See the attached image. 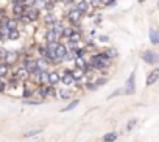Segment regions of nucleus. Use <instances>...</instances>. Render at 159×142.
Masks as SVG:
<instances>
[{
  "instance_id": "nucleus-1",
  "label": "nucleus",
  "mask_w": 159,
  "mask_h": 142,
  "mask_svg": "<svg viewBox=\"0 0 159 142\" xmlns=\"http://www.w3.org/2000/svg\"><path fill=\"white\" fill-rule=\"evenodd\" d=\"M19 59H20V53H19V50H6V52H5L3 63L8 64L10 67H11L13 64H16Z\"/></svg>"
},
{
  "instance_id": "nucleus-2",
  "label": "nucleus",
  "mask_w": 159,
  "mask_h": 142,
  "mask_svg": "<svg viewBox=\"0 0 159 142\" xmlns=\"http://www.w3.org/2000/svg\"><path fill=\"white\" fill-rule=\"evenodd\" d=\"M136 92V72H131L128 80H126V84L123 87V94H126V95H131V94Z\"/></svg>"
},
{
  "instance_id": "nucleus-3",
  "label": "nucleus",
  "mask_w": 159,
  "mask_h": 142,
  "mask_svg": "<svg viewBox=\"0 0 159 142\" xmlns=\"http://www.w3.org/2000/svg\"><path fill=\"white\" fill-rule=\"evenodd\" d=\"M81 17H83V14H81L80 11H77L75 8H72V10L67 11V20L70 22V25H77V23H80Z\"/></svg>"
},
{
  "instance_id": "nucleus-4",
  "label": "nucleus",
  "mask_w": 159,
  "mask_h": 142,
  "mask_svg": "<svg viewBox=\"0 0 159 142\" xmlns=\"http://www.w3.org/2000/svg\"><path fill=\"white\" fill-rule=\"evenodd\" d=\"M142 59L147 64H156L159 56H157V53L154 50H145V52H142Z\"/></svg>"
},
{
  "instance_id": "nucleus-5",
  "label": "nucleus",
  "mask_w": 159,
  "mask_h": 142,
  "mask_svg": "<svg viewBox=\"0 0 159 142\" xmlns=\"http://www.w3.org/2000/svg\"><path fill=\"white\" fill-rule=\"evenodd\" d=\"M22 67H25L28 70V74H33L34 70L38 69V64H36V59L31 58V56H25L24 61H22Z\"/></svg>"
},
{
  "instance_id": "nucleus-6",
  "label": "nucleus",
  "mask_w": 159,
  "mask_h": 142,
  "mask_svg": "<svg viewBox=\"0 0 159 142\" xmlns=\"http://www.w3.org/2000/svg\"><path fill=\"white\" fill-rule=\"evenodd\" d=\"M66 52H67V45H66L64 42H59V44L56 45V49H55V55H56L58 63H62V59H64V56H66Z\"/></svg>"
},
{
  "instance_id": "nucleus-7",
  "label": "nucleus",
  "mask_w": 159,
  "mask_h": 142,
  "mask_svg": "<svg viewBox=\"0 0 159 142\" xmlns=\"http://www.w3.org/2000/svg\"><path fill=\"white\" fill-rule=\"evenodd\" d=\"M74 63H75V67H78V69L84 70V72L90 69L89 61L86 59V56H77V58H74Z\"/></svg>"
},
{
  "instance_id": "nucleus-8",
  "label": "nucleus",
  "mask_w": 159,
  "mask_h": 142,
  "mask_svg": "<svg viewBox=\"0 0 159 142\" xmlns=\"http://www.w3.org/2000/svg\"><path fill=\"white\" fill-rule=\"evenodd\" d=\"M75 10L80 11L83 16L89 13L90 6H89V0H78V2H75Z\"/></svg>"
},
{
  "instance_id": "nucleus-9",
  "label": "nucleus",
  "mask_w": 159,
  "mask_h": 142,
  "mask_svg": "<svg viewBox=\"0 0 159 142\" xmlns=\"http://www.w3.org/2000/svg\"><path fill=\"white\" fill-rule=\"evenodd\" d=\"M2 27H5L8 31H11V30H19V22H17V19H10V17H6V19L3 20V23H2Z\"/></svg>"
},
{
  "instance_id": "nucleus-10",
  "label": "nucleus",
  "mask_w": 159,
  "mask_h": 142,
  "mask_svg": "<svg viewBox=\"0 0 159 142\" xmlns=\"http://www.w3.org/2000/svg\"><path fill=\"white\" fill-rule=\"evenodd\" d=\"M61 83H62L64 86H72V84H75V80H74V77H72L70 70H64V74L61 75Z\"/></svg>"
},
{
  "instance_id": "nucleus-11",
  "label": "nucleus",
  "mask_w": 159,
  "mask_h": 142,
  "mask_svg": "<svg viewBox=\"0 0 159 142\" xmlns=\"http://www.w3.org/2000/svg\"><path fill=\"white\" fill-rule=\"evenodd\" d=\"M72 77H74V80H75V83H81V81H84V70H81V69H78V67H74L72 70Z\"/></svg>"
},
{
  "instance_id": "nucleus-12",
  "label": "nucleus",
  "mask_w": 159,
  "mask_h": 142,
  "mask_svg": "<svg viewBox=\"0 0 159 142\" xmlns=\"http://www.w3.org/2000/svg\"><path fill=\"white\" fill-rule=\"evenodd\" d=\"M14 77L22 83V81H28V77H30V74H28V70L25 69V67H20L17 72L14 74Z\"/></svg>"
},
{
  "instance_id": "nucleus-13",
  "label": "nucleus",
  "mask_w": 159,
  "mask_h": 142,
  "mask_svg": "<svg viewBox=\"0 0 159 142\" xmlns=\"http://www.w3.org/2000/svg\"><path fill=\"white\" fill-rule=\"evenodd\" d=\"M159 80V69H154V70H151L150 72V75L147 77V81H145V84L147 86H153L156 81Z\"/></svg>"
},
{
  "instance_id": "nucleus-14",
  "label": "nucleus",
  "mask_w": 159,
  "mask_h": 142,
  "mask_svg": "<svg viewBox=\"0 0 159 142\" xmlns=\"http://www.w3.org/2000/svg\"><path fill=\"white\" fill-rule=\"evenodd\" d=\"M64 27H66V25H64V23H61V22H55L53 25L50 27L59 41H61V38H62V31H64Z\"/></svg>"
},
{
  "instance_id": "nucleus-15",
  "label": "nucleus",
  "mask_w": 159,
  "mask_h": 142,
  "mask_svg": "<svg viewBox=\"0 0 159 142\" xmlns=\"http://www.w3.org/2000/svg\"><path fill=\"white\" fill-rule=\"evenodd\" d=\"M56 97H59L61 100H70L74 97V91L72 89H59Z\"/></svg>"
},
{
  "instance_id": "nucleus-16",
  "label": "nucleus",
  "mask_w": 159,
  "mask_h": 142,
  "mask_svg": "<svg viewBox=\"0 0 159 142\" xmlns=\"http://www.w3.org/2000/svg\"><path fill=\"white\" fill-rule=\"evenodd\" d=\"M67 41H69V42H80V41H83V31H81V30H75V28H74Z\"/></svg>"
},
{
  "instance_id": "nucleus-17",
  "label": "nucleus",
  "mask_w": 159,
  "mask_h": 142,
  "mask_svg": "<svg viewBox=\"0 0 159 142\" xmlns=\"http://www.w3.org/2000/svg\"><path fill=\"white\" fill-rule=\"evenodd\" d=\"M44 41L45 42H61L58 38H56V34L53 33V30L52 28H49V30H45V33H44Z\"/></svg>"
},
{
  "instance_id": "nucleus-18",
  "label": "nucleus",
  "mask_w": 159,
  "mask_h": 142,
  "mask_svg": "<svg viewBox=\"0 0 159 142\" xmlns=\"http://www.w3.org/2000/svg\"><path fill=\"white\" fill-rule=\"evenodd\" d=\"M55 22H58V17L55 16L53 11H52V13H47V14H44V23H45V25L52 27Z\"/></svg>"
},
{
  "instance_id": "nucleus-19",
  "label": "nucleus",
  "mask_w": 159,
  "mask_h": 142,
  "mask_svg": "<svg viewBox=\"0 0 159 142\" xmlns=\"http://www.w3.org/2000/svg\"><path fill=\"white\" fill-rule=\"evenodd\" d=\"M61 83V75L58 72H49V84L50 86H56Z\"/></svg>"
},
{
  "instance_id": "nucleus-20",
  "label": "nucleus",
  "mask_w": 159,
  "mask_h": 142,
  "mask_svg": "<svg viewBox=\"0 0 159 142\" xmlns=\"http://www.w3.org/2000/svg\"><path fill=\"white\" fill-rule=\"evenodd\" d=\"M11 13L14 14V19L24 14V5H11Z\"/></svg>"
},
{
  "instance_id": "nucleus-21",
  "label": "nucleus",
  "mask_w": 159,
  "mask_h": 142,
  "mask_svg": "<svg viewBox=\"0 0 159 142\" xmlns=\"http://www.w3.org/2000/svg\"><path fill=\"white\" fill-rule=\"evenodd\" d=\"M38 86L39 87L34 92H38V95L41 97V100H45V99H47V84H38Z\"/></svg>"
},
{
  "instance_id": "nucleus-22",
  "label": "nucleus",
  "mask_w": 159,
  "mask_h": 142,
  "mask_svg": "<svg viewBox=\"0 0 159 142\" xmlns=\"http://www.w3.org/2000/svg\"><path fill=\"white\" fill-rule=\"evenodd\" d=\"M36 64H38V69H41V70H47V67L50 66V63H49L47 58H39V59H36Z\"/></svg>"
},
{
  "instance_id": "nucleus-23",
  "label": "nucleus",
  "mask_w": 159,
  "mask_h": 142,
  "mask_svg": "<svg viewBox=\"0 0 159 142\" xmlns=\"http://www.w3.org/2000/svg\"><path fill=\"white\" fill-rule=\"evenodd\" d=\"M38 84H49V72L47 70H42V72L39 74Z\"/></svg>"
},
{
  "instance_id": "nucleus-24",
  "label": "nucleus",
  "mask_w": 159,
  "mask_h": 142,
  "mask_svg": "<svg viewBox=\"0 0 159 142\" xmlns=\"http://www.w3.org/2000/svg\"><path fill=\"white\" fill-rule=\"evenodd\" d=\"M8 74H10V66L5 64L3 61H0V77L5 78V77H8Z\"/></svg>"
},
{
  "instance_id": "nucleus-25",
  "label": "nucleus",
  "mask_w": 159,
  "mask_h": 142,
  "mask_svg": "<svg viewBox=\"0 0 159 142\" xmlns=\"http://www.w3.org/2000/svg\"><path fill=\"white\" fill-rule=\"evenodd\" d=\"M80 105V100L78 99H75V100H72L69 105H67V106H64L62 109H61V112H67V111H72V109H75L77 106Z\"/></svg>"
},
{
  "instance_id": "nucleus-26",
  "label": "nucleus",
  "mask_w": 159,
  "mask_h": 142,
  "mask_svg": "<svg viewBox=\"0 0 159 142\" xmlns=\"http://www.w3.org/2000/svg\"><path fill=\"white\" fill-rule=\"evenodd\" d=\"M105 55L112 61V59H116V58L119 56V52H117L116 49H112V47H111V49H106V50H105Z\"/></svg>"
},
{
  "instance_id": "nucleus-27",
  "label": "nucleus",
  "mask_w": 159,
  "mask_h": 142,
  "mask_svg": "<svg viewBox=\"0 0 159 142\" xmlns=\"http://www.w3.org/2000/svg\"><path fill=\"white\" fill-rule=\"evenodd\" d=\"M117 137H119V134L116 131H111V133H108V134L103 136V142H114Z\"/></svg>"
},
{
  "instance_id": "nucleus-28",
  "label": "nucleus",
  "mask_w": 159,
  "mask_h": 142,
  "mask_svg": "<svg viewBox=\"0 0 159 142\" xmlns=\"http://www.w3.org/2000/svg\"><path fill=\"white\" fill-rule=\"evenodd\" d=\"M150 41H151L153 45H157V44H159V34H157V31H156L154 28L150 30Z\"/></svg>"
},
{
  "instance_id": "nucleus-29",
  "label": "nucleus",
  "mask_w": 159,
  "mask_h": 142,
  "mask_svg": "<svg viewBox=\"0 0 159 142\" xmlns=\"http://www.w3.org/2000/svg\"><path fill=\"white\" fill-rule=\"evenodd\" d=\"M20 38V31L19 30H11L8 31V41H17Z\"/></svg>"
},
{
  "instance_id": "nucleus-30",
  "label": "nucleus",
  "mask_w": 159,
  "mask_h": 142,
  "mask_svg": "<svg viewBox=\"0 0 159 142\" xmlns=\"http://www.w3.org/2000/svg\"><path fill=\"white\" fill-rule=\"evenodd\" d=\"M108 81H109V78H108V77H100V78H97V80L94 81V84H95V87L98 89V87L105 86V84H106Z\"/></svg>"
},
{
  "instance_id": "nucleus-31",
  "label": "nucleus",
  "mask_w": 159,
  "mask_h": 142,
  "mask_svg": "<svg viewBox=\"0 0 159 142\" xmlns=\"http://www.w3.org/2000/svg\"><path fill=\"white\" fill-rule=\"evenodd\" d=\"M58 95V92H56V89H55V86H50V84H47V99L49 97H56Z\"/></svg>"
},
{
  "instance_id": "nucleus-32",
  "label": "nucleus",
  "mask_w": 159,
  "mask_h": 142,
  "mask_svg": "<svg viewBox=\"0 0 159 142\" xmlns=\"http://www.w3.org/2000/svg\"><path fill=\"white\" fill-rule=\"evenodd\" d=\"M72 25H66L64 27V31H62V38L61 39H69V36H70V33H72Z\"/></svg>"
},
{
  "instance_id": "nucleus-33",
  "label": "nucleus",
  "mask_w": 159,
  "mask_h": 142,
  "mask_svg": "<svg viewBox=\"0 0 159 142\" xmlns=\"http://www.w3.org/2000/svg\"><path fill=\"white\" fill-rule=\"evenodd\" d=\"M39 133H42V128H36V130H30L24 134V137H33V136H38Z\"/></svg>"
},
{
  "instance_id": "nucleus-34",
  "label": "nucleus",
  "mask_w": 159,
  "mask_h": 142,
  "mask_svg": "<svg viewBox=\"0 0 159 142\" xmlns=\"http://www.w3.org/2000/svg\"><path fill=\"white\" fill-rule=\"evenodd\" d=\"M24 89H25V91L22 92V97H24V99H30L31 95H34V91H33V89H30V87H27V86H25Z\"/></svg>"
},
{
  "instance_id": "nucleus-35",
  "label": "nucleus",
  "mask_w": 159,
  "mask_h": 142,
  "mask_svg": "<svg viewBox=\"0 0 159 142\" xmlns=\"http://www.w3.org/2000/svg\"><path fill=\"white\" fill-rule=\"evenodd\" d=\"M64 8H66V11H69V10H72V8H75V0H64Z\"/></svg>"
},
{
  "instance_id": "nucleus-36",
  "label": "nucleus",
  "mask_w": 159,
  "mask_h": 142,
  "mask_svg": "<svg viewBox=\"0 0 159 142\" xmlns=\"http://www.w3.org/2000/svg\"><path fill=\"white\" fill-rule=\"evenodd\" d=\"M45 2H47V0H34V5H33V6H34L36 10H39V11H41V10H44Z\"/></svg>"
},
{
  "instance_id": "nucleus-37",
  "label": "nucleus",
  "mask_w": 159,
  "mask_h": 142,
  "mask_svg": "<svg viewBox=\"0 0 159 142\" xmlns=\"http://www.w3.org/2000/svg\"><path fill=\"white\" fill-rule=\"evenodd\" d=\"M17 22H20L22 25H30V23H31V22L28 20V17H27L25 14H22V16H19V17H17Z\"/></svg>"
},
{
  "instance_id": "nucleus-38",
  "label": "nucleus",
  "mask_w": 159,
  "mask_h": 142,
  "mask_svg": "<svg viewBox=\"0 0 159 142\" xmlns=\"http://www.w3.org/2000/svg\"><path fill=\"white\" fill-rule=\"evenodd\" d=\"M74 58H75L74 52H72L70 49H67V52H66V56H64V59H62V61H74Z\"/></svg>"
},
{
  "instance_id": "nucleus-39",
  "label": "nucleus",
  "mask_w": 159,
  "mask_h": 142,
  "mask_svg": "<svg viewBox=\"0 0 159 142\" xmlns=\"http://www.w3.org/2000/svg\"><path fill=\"white\" fill-rule=\"evenodd\" d=\"M38 52H39L41 58H45V55H47V47H45V44H42V45L38 47Z\"/></svg>"
},
{
  "instance_id": "nucleus-40",
  "label": "nucleus",
  "mask_w": 159,
  "mask_h": 142,
  "mask_svg": "<svg viewBox=\"0 0 159 142\" xmlns=\"http://www.w3.org/2000/svg\"><path fill=\"white\" fill-rule=\"evenodd\" d=\"M55 6H56L55 3H52L50 0H47V2H45V6H44V10H47V13H52Z\"/></svg>"
},
{
  "instance_id": "nucleus-41",
  "label": "nucleus",
  "mask_w": 159,
  "mask_h": 142,
  "mask_svg": "<svg viewBox=\"0 0 159 142\" xmlns=\"http://www.w3.org/2000/svg\"><path fill=\"white\" fill-rule=\"evenodd\" d=\"M24 103H25V105H42L44 102H42V100H34V99H27Z\"/></svg>"
},
{
  "instance_id": "nucleus-42",
  "label": "nucleus",
  "mask_w": 159,
  "mask_h": 142,
  "mask_svg": "<svg viewBox=\"0 0 159 142\" xmlns=\"http://www.w3.org/2000/svg\"><path fill=\"white\" fill-rule=\"evenodd\" d=\"M136 124H137V119H131V120L128 122V125H126V130H128V131H131V130L136 127Z\"/></svg>"
},
{
  "instance_id": "nucleus-43",
  "label": "nucleus",
  "mask_w": 159,
  "mask_h": 142,
  "mask_svg": "<svg viewBox=\"0 0 159 142\" xmlns=\"http://www.w3.org/2000/svg\"><path fill=\"white\" fill-rule=\"evenodd\" d=\"M58 44H59V42H56V41H55V42H45V47H47L49 50H55Z\"/></svg>"
},
{
  "instance_id": "nucleus-44",
  "label": "nucleus",
  "mask_w": 159,
  "mask_h": 142,
  "mask_svg": "<svg viewBox=\"0 0 159 142\" xmlns=\"http://www.w3.org/2000/svg\"><path fill=\"white\" fill-rule=\"evenodd\" d=\"M6 87H8L6 80H5V78H2V80H0V92H5V91H6Z\"/></svg>"
},
{
  "instance_id": "nucleus-45",
  "label": "nucleus",
  "mask_w": 159,
  "mask_h": 142,
  "mask_svg": "<svg viewBox=\"0 0 159 142\" xmlns=\"http://www.w3.org/2000/svg\"><path fill=\"white\" fill-rule=\"evenodd\" d=\"M86 89H89V91H95L97 87H95V84H94V81H86Z\"/></svg>"
},
{
  "instance_id": "nucleus-46",
  "label": "nucleus",
  "mask_w": 159,
  "mask_h": 142,
  "mask_svg": "<svg viewBox=\"0 0 159 142\" xmlns=\"http://www.w3.org/2000/svg\"><path fill=\"white\" fill-rule=\"evenodd\" d=\"M120 94H123V89H122V87H120V89H117V91H114V92H112L111 95H109V99H114V97H119Z\"/></svg>"
},
{
  "instance_id": "nucleus-47",
  "label": "nucleus",
  "mask_w": 159,
  "mask_h": 142,
  "mask_svg": "<svg viewBox=\"0 0 159 142\" xmlns=\"http://www.w3.org/2000/svg\"><path fill=\"white\" fill-rule=\"evenodd\" d=\"M34 0H24V6H33Z\"/></svg>"
},
{
  "instance_id": "nucleus-48",
  "label": "nucleus",
  "mask_w": 159,
  "mask_h": 142,
  "mask_svg": "<svg viewBox=\"0 0 159 142\" xmlns=\"http://www.w3.org/2000/svg\"><path fill=\"white\" fill-rule=\"evenodd\" d=\"M11 5H24V0H11Z\"/></svg>"
},
{
  "instance_id": "nucleus-49",
  "label": "nucleus",
  "mask_w": 159,
  "mask_h": 142,
  "mask_svg": "<svg viewBox=\"0 0 159 142\" xmlns=\"http://www.w3.org/2000/svg\"><path fill=\"white\" fill-rule=\"evenodd\" d=\"M97 2H98L100 6H106L108 5V0H97Z\"/></svg>"
},
{
  "instance_id": "nucleus-50",
  "label": "nucleus",
  "mask_w": 159,
  "mask_h": 142,
  "mask_svg": "<svg viewBox=\"0 0 159 142\" xmlns=\"http://www.w3.org/2000/svg\"><path fill=\"white\" fill-rule=\"evenodd\" d=\"M117 3V0H108V5L106 6H114Z\"/></svg>"
},
{
  "instance_id": "nucleus-51",
  "label": "nucleus",
  "mask_w": 159,
  "mask_h": 142,
  "mask_svg": "<svg viewBox=\"0 0 159 142\" xmlns=\"http://www.w3.org/2000/svg\"><path fill=\"white\" fill-rule=\"evenodd\" d=\"M100 41L101 42H109V38L108 36H100Z\"/></svg>"
},
{
  "instance_id": "nucleus-52",
  "label": "nucleus",
  "mask_w": 159,
  "mask_h": 142,
  "mask_svg": "<svg viewBox=\"0 0 159 142\" xmlns=\"http://www.w3.org/2000/svg\"><path fill=\"white\" fill-rule=\"evenodd\" d=\"M50 2H52V3H55V5H58V3H62L64 0H50Z\"/></svg>"
},
{
  "instance_id": "nucleus-53",
  "label": "nucleus",
  "mask_w": 159,
  "mask_h": 142,
  "mask_svg": "<svg viewBox=\"0 0 159 142\" xmlns=\"http://www.w3.org/2000/svg\"><path fill=\"white\" fill-rule=\"evenodd\" d=\"M137 2H139V3H145V0H137Z\"/></svg>"
},
{
  "instance_id": "nucleus-54",
  "label": "nucleus",
  "mask_w": 159,
  "mask_h": 142,
  "mask_svg": "<svg viewBox=\"0 0 159 142\" xmlns=\"http://www.w3.org/2000/svg\"><path fill=\"white\" fill-rule=\"evenodd\" d=\"M0 80H2V77H0Z\"/></svg>"
}]
</instances>
